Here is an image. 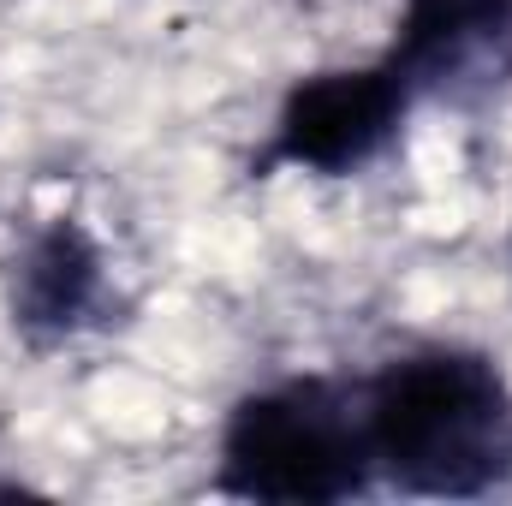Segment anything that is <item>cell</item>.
Here are the masks:
<instances>
[{
	"label": "cell",
	"instance_id": "1",
	"mask_svg": "<svg viewBox=\"0 0 512 506\" xmlns=\"http://www.w3.org/2000/svg\"><path fill=\"white\" fill-rule=\"evenodd\" d=\"M376 483L417 501H483L512 483V376L483 346H411L358 381Z\"/></svg>",
	"mask_w": 512,
	"mask_h": 506
},
{
	"label": "cell",
	"instance_id": "5",
	"mask_svg": "<svg viewBox=\"0 0 512 506\" xmlns=\"http://www.w3.org/2000/svg\"><path fill=\"white\" fill-rule=\"evenodd\" d=\"M507 48H512V0H405L382 60L399 66V78L423 102V96L459 90V78L501 60Z\"/></svg>",
	"mask_w": 512,
	"mask_h": 506
},
{
	"label": "cell",
	"instance_id": "2",
	"mask_svg": "<svg viewBox=\"0 0 512 506\" xmlns=\"http://www.w3.org/2000/svg\"><path fill=\"white\" fill-rule=\"evenodd\" d=\"M215 495L262 506H340L376 489L364 399L346 376H286L227 405Z\"/></svg>",
	"mask_w": 512,
	"mask_h": 506
},
{
	"label": "cell",
	"instance_id": "3",
	"mask_svg": "<svg viewBox=\"0 0 512 506\" xmlns=\"http://www.w3.org/2000/svg\"><path fill=\"white\" fill-rule=\"evenodd\" d=\"M411 108H417V90L387 60L304 72L280 96L256 167L262 173L292 167V173H316V179H346L399 143Z\"/></svg>",
	"mask_w": 512,
	"mask_h": 506
},
{
	"label": "cell",
	"instance_id": "4",
	"mask_svg": "<svg viewBox=\"0 0 512 506\" xmlns=\"http://www.w3.org/2000/svg\"><path fill=\"white\" fill-rule=\"evenodd\" d=\"M0 292L30 346H60L96 322L108 298V251L78 215H48L0 262Z\"/></svg>",
	"mask_w": 512,
	"mask_h": 506
}]
</instances>
